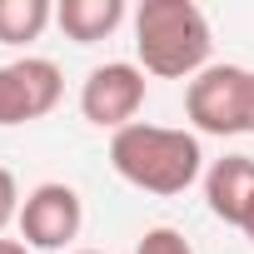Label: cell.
<instances>
[{
	"label": "cell",
	"instance_id": "cell-5",
	"mask_svg": "<svg viewBox=\"0 0 254 254\" xmlns=\"http://www.w3.org/2000/svg\"><path fill=\"white\" fill-rule=\"evenodd\" d=\"M60 95H65V75L55 60L25 55V60L0 65V130L45 120L60 105Z\"/></svg>",
	"mask_w": 254,
	"mask_h": 254
},
{
	"label": "cell",
	"instance_id": "cell-10",
	"mask_svg": "<svg viewBox=\"0 0 254 254\" xmlns=\"http://www.w3.org/2000/svg\"><path fill=\"white\" fill-rule=\"evenodd\" d=\"M135 254H194V244H190L175 224H155V229H145V234H140Z\"/></svg>",
	"mask_w": 254,
	"mask_h": 254
},
{
	"label": "cell",
	"instance_id": "cell-9",
	"mask_svg": "<svg viewBox=\"0 0 254 254\" xmlns=\"http://www.w3.org/2000/svg\"><path fill=\"white\" fill-rule=\"evenodd\" d=\"M55 20L50 0H0V45H30Z\"/></svg>",
	"mask_w": 254,
	"mask_h": 254
},
{
	"label": "cell",
	"instance_id": "cell-13",
	"mask_svg": "<svg viewBox=\"0 0 254 254\" xmlns=\"http://www.w3.org/2000/svg\"><path fill=\"white\" fill-rule=\"evenodd\" d=\"M239 229H244V239L254 244V204H249V214H244V224H239Z\"/></svg>",
	"mask_w": 254,
	"mask_h": 254
},
{
	"label": "cell",
	"instance_id": "cell-4",
	"mask_svg": "<svg viewBox=\"0 0 254 254\" xmlns=\"http://www.w3.org/2000/svg\"><path fill=\"white\" fill-rule=\"evenodd\" d=\"M145 95H150V80H145L140 65L105 60L80 85V115L90 125H100V130H125V125H135V115L145 110Z\"/></svg>",
	"mask_w": 254,
	"mask_h": 254
},
{
	"label": "cell",
	"instance_id": "cell-14",
	"mask_svg": "<svg viewBox=\"0 0 254 254\" xmlns=\"http://www.w3.org/2000/svg\"><path fill=\"white\" fill-rule=\"evenodd\" d=\"M249 135H254V100H249Z\"/></svg>",
	"mask_w": 254,
	"mask_h": 254
},
{
	"label": "cell",
	"instance_id": "cell-2",
	"mask_svg": "<svg viewBox=\"0 0 254 254\" xmlns=\"http://www.w3.org/2000/svg\"><path fill=\"white\" fill-rule=\"evenodd\" d=\"M214 30L194 0H145L135 10V55L155 80H194L209 70Z\"/></svg>",
	"mask_w": 254,
	"mask_h": 254
},
{
	"label": "cell",
	"instance_id": "cell-6",
	"mask_svg": "<svg viewBox=\"0 0 254 254\" xmlns=\"http://www.w3.org/2000/svg\"><path fill=\"white\" fill-rule=\"evenodd\" d=\"M15 224H20L25 249H65L80 234V224H85V199L75 194V185L45 180V185H35L25 194Z\"/></svg>",
	"mask_w": 254,
	"mask_h": 254
},
{
	"label": "cell",
	"instance_id": "cell-1",
	"mask_svg": "<svg viewBox=\"0 0 254 254\" xmlns=\"http://www.w3.org/2000/svg\"><path fill=\"white\" fill-rule=\"evenodd\" d=\"M110 165L125 185L145 194H185L204 175V150H199V135L190 130L135 120L110 135Z\"/></svg>",
	"mask_w": 254,
	"mask_h": 254
},
{
	"label": "cell",
	"instance_id": "cell-3",
	"mask_svg": "<svg viewBox=\"0 0 254 254\" xmlns=\"http://www.w3.org/2000/svg\"><path fill=\"white\" fill-rule=\"evenodd\" d=\"M249 100L254 70L244 65H209L185 85V115L199 135H249Z\"/></svg>",
	"mask_w": 254,
	"mask_h": 254
},
{
	"label": "cell",
	"instance_id": "cell-15",
	"mask_svg": "<svg viewBox=\"0 0 254 254\" xmlns=\"http://www.w3.org/2000/svg\"><path fill=\"white\" fill-rule=\"evenodd\" d=\"M75 254H100V249H75Z\"/></svg>",
	"mask_w": 254,
	"mask_h": 254
},
{
	"label": "cell",
	"instance_id": "cell-11",
	"mask_svg": "<svg viewBox=\"0 0 254 254\" xmlns=\"http://www.w3.org/2000/svg\"><path fill=\"white\" fill-rule=\"evenodd\" d=\"M20 185H15V175L5 170V165H0V239H5V229L20 219Z\"/></svg>",
	"mask_w": 254,
	"mask_h": 254
},
{
	"label": "cell",
	"instance_id": "cell-12",
	"mask_svg": "<svg viewBox=\"0 0 254 254\" xmlns=\"http://www.w3.org/2000/svg\"><path fill=\"white\" fill-rule=\"evenodd\" d=\"M0 254H30L25 239H0Z\"/></svg>",
	"mask_w": 254,
	"mask_h": 254
},
{
	"label": "cell",
	"instance_id": "cell-7",
	"mask_svg": "<svg viewBox=\"0 0 254 254\" xmlns=\"http://www.w3.org/2000/svg\"><path fill=\"white\" fill-rule=\"evenodd\" d=\"M204 199H209V214L229 229L244 224L249 204H254V160L249 155H224L204 170Z\"/></svg>",
	"mask_w": 254,
	"mask_h": 254
},
{
	"label": "cell",
	"instance_id": "cell-8",
	"mask_svg": "<svg viewBox=\"0 0 254 254\" xmlns=\"http://www.w3.org/2000/svg\"><path fill=\"white\" fill-rule=\"evenodd\" d=\"M125 20V0H60L55 5V25L75 40V45H95L110 40Z\"/></svg>",
	"mask_w": 254,
	"mask_h": 254
}]
</instances>
